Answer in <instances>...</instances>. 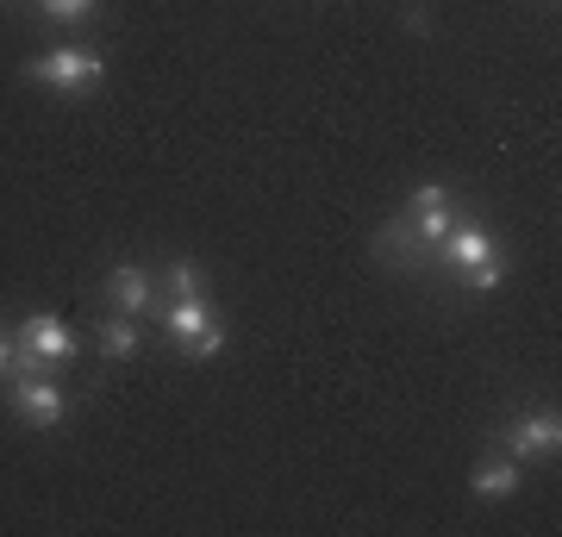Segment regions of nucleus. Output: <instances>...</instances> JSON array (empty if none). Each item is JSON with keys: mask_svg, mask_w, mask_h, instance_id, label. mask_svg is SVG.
Listing matches in <instances>:
<instances>
[{"mask_svg": "<svg viewBox=\"0 0 562 537\" xmlns=\"http://www.w3.org/2000/svg\"><path fill=\"white\" fill-rule=\"evenodd\" d=\"M438 257L450 262V269H462V276H469V269H482L487 257H501V244L487 238L475 220H457V225H450V238L438 244Z\"/></svg>", "mask_w": 562, "mask_h": 537, "instance_id": "nucleus-6", "label": "nucleus"}, {"mask_svg": "<svg viewBox=\"0 0 562 537\" xmlns=\"http://www.w3.org/2000/svg\"><path fill=\"white\" fill-rule=\"evenodd\" d=\"M20 344L32 350V357H44L50 369H63V362H76V332L63 325V318H50V313H32L20 325Z\"/></svg>", "mask_w": 562, "mask_h": 537, "instance_id": "nucleus-4", "label": "nucleus"}, {"mask_svg": "<svg viewBox=\"0 0 562 537\" xmlns=\"http://www.w3.org/2000/svg\"><path fill=\"white\" fill-rule=\"evenodd\" d=\"M106 300H113V313L144 318L150 300H157V281H150V269H138V262H120V269L106 276Z\"/></svg>", "mask_w": 562, "mask_h": 537, "instance_id": "nucleus-7", "label": "nucleus"}, {"mask_svg": "<svg viewBox=\"0 0 562 537\" xmlns=\"http://www.w3.org/2000/svg\"><path fill=\"white\" fill-rule=\"evenodd\" d=\"M101 76H106V57L88 51V44H57V51H44V57L25 63V81L57 88V94H81L88 81H101Z\"/></svg>", "mask_w": 562, "mask_h": 537, "instance_id": "nucleus-2", "label": "nucleus"}, {"mask_svg": "<svg viewBox=\"0 0 562 537\" xmlns=\"http://www.w3.org/2000/svg\"><path fill=\"white\" fill-rule=\"evenodd\" d=\"M469 488H475V500H506V494H519V462H513V457H487V462H475Z\"/></svg>", "mask_w": 562, "mask_h": 537, "instance_id": "nucleus-8", "label": "nucleus"}, {"mask_svg": "<svg viewBox=\"0 0 562 537\" xmlns=\"http://www.w3.org/2000/svg\"><path fill=\"white\" fill-rule=\"evenodd\" d=\"M13 413L25 425H63L69 418V394L50 376H25V381H13Z\"/></svg>", "mask_w": 562, "mask_h": 537, "instance_id": "nucleus-3", "label": "nucleus"}, {"mask_svg": "<svg viewBox=\"0 0 562 537\" xmlns=\"http://www.w3.org/2000/svg\"><path fill=\"white\" fill-rule=\"evenodd\" d=\"M138 318H132V313H113V318H106V325H101V350H106V357H113V362H125V357H138Z\"/></svg>", "mask_w": 562, "mask_h": 537, "instance_id": "nucleus-9", "label": "nucleus"}, {"mask_svg": "<svg viewBox=\"0 0 562 537\" xmlns=\"http://www.w3.org/2000/svg\"><path fill=\"white\" fill-rule=\"evenodd\" d=\"M13 350H20V338H7V332H0V381L13 376Z\"/></svg>", "mask_w": 562, "mask_h": 537, "instance_id": "nucleus-15", "label": "nucleus"}, {"mask_svg": "<svg viewBox=\"0 0 562 537\" xmlns=\"http://www.w3.org/2000/svg\"><path fill=\"white\" fill-rule=\"evenodd\" d=\"M157 318H162V332L176 338V350H181L188 362H206V357H220V350H225V325H220V313L206 306V294H194V300H162Z\"/></svg>", "mask_w": 562, "mask_h": 537, "instance_id": "nucleus-1", "label": "nucleus"}, {"mask_svg": "<svg viewBox=\"0 0 562 537\" xmlns=\"http://www.w3.org/2000/svg\"><path fill=\"white\" fill-rule=\"evenodd\" d=\"M44 20H88L94 13V0H38Z\"/></svg>", "mask_w": 562, "mask_h": 537, "instance_id": "nucleus-14", "label": "nucleus"}, {"mask_svg": "<svg viewBox=\"0 0 562 537\" xmlns=\"http://www.w3.org/2000/svg\"><path fill=\"white\" fill-rule=\"evenodd\" d=\"M431 206H450V188H443V181H419V188L406 194V213H431Z\"/></svg>", "mask_w": 562, "mask_h": 537, "instance_id": "nucleus-13", "label": "nucleus"}, {"mask_svg": "<svg viewBox=\"0 0 562 537\" xmlns=\"http://www.w3.org/2000/svg\"><path fill=\"white\" fill-rule=\"evenodd\" d=\"M450 225H457L450 220V206H431V213H413V238H419L425 250H438V244L450 238Z\"/></svg>", "mask_w": 562, "mask_h": 537, "instance_id": "nucleus-11", "label": "nucleus"}, {"mask_svg": "<svg viewBox=\"0 0 562 537\" xmlns=\"http://www.w3.org/2000/svg\"><path fill=\"white\" fill-rule=\"evenodd\" d=\"M169 300H194V294H206V269L201 262H188V257H176L169 269H162V281H157Z\"/></svg>", "mask_w": 562, "mask_h": 537, "instance_id": "nucleus-10", "label": "nucleus"}, {"mask_svg": "<svg viewBox=\"0 0 562 537\" xmlns=\"http://www.w3.org/2000/svg\"><path fill=\"white\" fill-rule=\"evenodd\" d=\"M506 269H513V262H506V250H501V257H487L482 269H469L462 281H469L475 294H487V288H501V281H506Z\"/></svg>", "mask_w": 562, "mask_h": 537, "instance_id": "nucleus-12", "label": "nucleus"}, {"mask_svg": "<svg viewBox=\"0 0 562 537\" xmlns=\"http://www.w3.org/2000/svg\"><path fill=\"white\" fill-rule=\"evenodd\" d=\"M562 450V425L557 413H525L513 432H506V457L513 462H531V457H557Z\"/></svg>", "mask_w": 562, "mask_h": 537, "instance_id": "nucleus-5", "label": "nucleus"}]
</instances>
